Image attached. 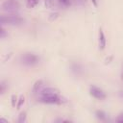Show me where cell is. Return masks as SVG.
<instances>
[{"instance_id": "cell-1", "label": "cell", "mask_w": 123, "mask_h": 123, "mask_svg": "<svg viewBox=\"0 0 123 123\" xmlns=\"http://www.w3.org/2000/svg\"><path fill=\"white\" fill-rule=\"evenodd\" d=\"M38 101L44 104H57L61 105L66 102V99L60 94H50V95H42L38 96Z\"/></svg>"}, {"instance_id": "cell-2", "label": "cell", "mask_w": 123, "mask_h": 123, "mask_svg": "<svg viewBox=\"0 0 123 123\" xmlns=\"http://www.w3.org/2000/svg\"><path fill=\"white\" fill-rule=\"evenodd\" d=\"M0 22L2 25H21L24 23V19L16 14H10V15H1Z\"/></svg>"}, {"instance_id": "cell-3", "label": "cell", "mask_w": 123, "mask_h": 123, "mask_svg": "<svg viewBox=\"0 0 123 123\" xmlns=\"http://www.w3.org/2000/svg\"><path fill=\"white\" fill-rule=\"evenodd\" d=\"M20 62L22 64L27 66H33L39 62V58L33 53H25L20 57Z\"/></svg>"}, {"instance_id": "cell-4", "label": "cell", "mask_w": 123, "mask_h": 123, "mask_svg": "<svg viewBox=\"0 0 123 123\" xmlns=\"http://www.w3.org/2000/svg\"><path fill=\"white\" fill-rule=\"evenodd\" d=\"M89 94L98 100H104L106 98V93L104 92V90H102L101 88L95 86H91L89 87Z\"/></svg>"}, {"instance_id": "cell-5", "label": "cell", "mask_w": 123, "mask_h": 123, "mask_svg": "<svg viewBox=\"0 0 123 123\" xmlns=\"http://www.w3.org/2000/svg\"><path fill=\"white\" fill-rule=\"evenodd\" d=\"M2 10L6 12H15L19 9V4L16 1L7 0L2 4Z\"/></svg>"}, {"instance_id": "cell-6", "label": "cell", "mask_w": 123, "mask_h": 123, "mask_svg": "<svg viewBox=\"0 0 123 123\" xmlns=\"http://www.w3.org/2000/svg\"><path fill=\"white\" fill-rule=\"evenodd\" d=\"M98 42H99V49L100 50H104L105 47H106V37H105V35H104V32L102 29L99 30V39H98Z\"/></svg>"}, {"instance_id": "cell-7", "label": "cell", "mask_w": 123, "mask_h": 123, "mask_svg": "<svg viewBox=\"0 0 123 123\" xmlns=\"http://www.w3.org/2000/svg\"><path fill=\"white\" fill-rule=\"evenodd\" d=\"M42 86H43V82H42L41 80H37V81L34 84V86H33V93H34V94L39 93V91L42 89V88H41Z\"/></svg>"}, {"instance_id": "cell-8", "label": "cell", "mask_w": 123, "mask_h": 123, "mask_svg": "<svg viewBox=\"0 0 123 123\" xmlns=\"http://www.w3.org/2000/svg\"><path fill=\"white\" fill-rule=\"evenodd\" d=\"M95 115H96V117H97L98 119H100V120H102V121L106 120V117H107V114H106L105 111H96Z\"/></svg>"}, {"instance_id": "cell-9", "label": "cell", "mask_w": 123, "mask_h": 123, "mask_svg": "<svg viewBox=\"0 0 123 123\" xmlns=\"http://www.w3.org/2000/svg\"><path fill=\"white\" fill-rule=\"evenodd\" d=\"M38 4V0H26V6L28 8H35Z\"/></svg>"}, {"instance_id": "cell-10", "label": "cell", "mask_w": 123, "mask_h": 123, "mask_svg": "<svg viewBox=\"0 0 123 123\" xmlns=\"http://www.w3.org/2000/svg\"><path fill=\"white\" fill-rule=\"evenodd\" d=\"M25 103V97L24 95H20L19 98H18V101H17V104H16V109H20L21 106Z\"/></svg>"}, {"instance_id": "cell-11", "label": "cell", "mask_w": 123, "mask_h": 123, "mask_svg": "<svg viewBox=\"0 0 123 123\" xmlns=\"http://www.w3.org/2000/svg\"><path fill=\"white\" fill-rule=\"evenodd\" d=\"M26 111H22V112H20V114H19V116H18V119H17V122L18 123H23V122H25L26 121Z\"/></svg>"}, {"instance_id": "cell-12", "label": "cell", "mask_w": 123, "mask_h": 123, "mask_svg": "<svg viewBox=\"0 0 123 123\" xmlns=\"http://www.w3.org/2000/svg\"><path fill=\"white\" fill-rule=\"evenodd\" d=\"M11 99H12V107H15V104H17V101H18L17 96L15 94H12V97H11Z\"/></svg>"}, {"instance_id": "cell-13", "label": "cell", "mask_w": 123, "mask_h": 123, "mask_svg": "<svg viewBox=\"0 0 123 123\" xmlns=\"http://www.w3.org/2000/svg\"><path fill=\"white\" fill-rule=\"evenodd\" d=\"M6 90V84L5 82H1V85H0V93L3 94Z\"/></svg>"}, {"instance_id": "cell-14", "label": "cell", "mask_w": 123, "mask_h": 123, "mask_svg": "<svg viewBox=\"0 0 123 123\" xmlns=\"http://www.w3.org/2000/svg\"><path fill=\"white\" fill-rule=\"evenodd\" d=\"M59 2H60L62 5L65 6V7H67V6L70 5V0H59Z\"/></svg>"}, {"instance_id": "cell-15", "label": "cell", "mask_w": 123, "mask_h": 123, "mask_svg": "<svg viewBox=\"0 0 123 123\" xmlns=\"http://www.w3.org/2000/svg\"><path fill=\"white\" fill-rule=\"evenodd\" d=\"M116 122H118V123H123V113H121V114L118 115V117L116 118Z\"/></svg>"}, {"instance_id": "cell-16", "label": "cell", "mask_w": 123, "mask_h": 123, "mask_svg": "<svg viewBox=\"0 0 123 123\" xmlns=\"http://www.w3.org/2000/svg\"><path fill=\"white\" fill-rule=\"evenodd\" d=\"M0 33H1V35H0V37H1V38H4V37H6V32H5V30H4V28H3V27L1 28V30H0Z\"/></svg>"}, {"instance_id": "cell-17", "label": "cell", "mask_w": 123, "mask_h": 123, "mask_svg": "<svg viewBox=\"0 0 123 123\" xmlns=\"http://www.w3.org/2000/svg\"><path fill=\"white\" fill-rule=\"evenodd\" d=\"M91 1H92V3H93L94 6H97V1L96 0H91Z\"/></svg>"}, {"instance_id": "cell-18", "label": "cell", "mask_w": 123, "mask_h": 123, "mask_svg": "<svg viewBox=\"0 0 123 123\" xmlns=\"http://www.w3.org/2000/svg\"><path fill=\"white\" fill-rule=\"evenodd\" d=\"M0 121H1V122H8V121H6L4 118H1V119H0Z\"/></svg>"}, {"instance_id": "cell-19", "label": "cell", "mask_w": 123, "mask_h": 123, "mask_svg": "<svg viewBox=\"0 0 123 123\" xmlns=\"http://www.w3.org/2000/svg\"><path fill=\"white\" fill-rule=\"evenodd\" d=\"M121 79L123 80V72H122V74H121Z\"/></svg>"}, {"instance_id": "cell-20", "label": "cell", "mask_w": 123, "mask_h": 123, "mask_svg": "<svg viewBox=\"0 0 123 123\" xmlns=\"http://www.w3.org/2000/svg\"><path fill=\"white\" fill-rule=\"evenodd\" d=\"M12 1H16V0H12Z\"/></svg>"}]
</instances>
